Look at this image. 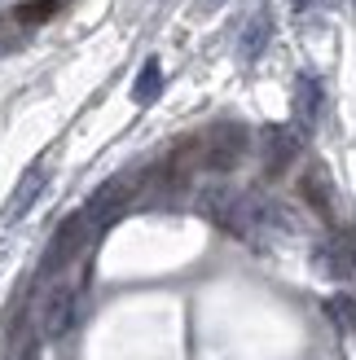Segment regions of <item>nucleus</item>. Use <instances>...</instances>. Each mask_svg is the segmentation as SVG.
Listing matches in <instances>:
<instances>
[{
  "mask_svg": "<svg viewBox=\"0 0 356 360\" xmlns=\"http://www.w3.org/2000/svg\"><path fill=\"white\" fill-rule=\"evenodd\" d=\"M193 207H198L211 224H220L224 233H234L238 242L255 246V250H260V246H273L277 238H291V233L299 229L286 202L264 198V193H255V189L207 185V189H198Z\"/></svg>",
  "mask_w": 356,
  "mask_h": 360,
  "instance_id": "nucleus-1",
  "label": "nucleus"
},
{
  "mask_svg": "<svg viewBox=\"0 0 356 360\" xmlns=\"http://www.w3.org/2000/svg\"><path fill=\"white\" fill-rule=\"evenodd\" d=\"M246 150H251V128L238 119H220V123H211L207 132L193 136V163H198V172H234Z\"/></svg>",
  "mask_w": 356,
  "mask_h": 360,
  "instance_id": "nucleus-2",
  "label": "nucleus"
},
{
  "mask_svg": "<svg viewBox=\"0 0 356 360\" xmlns=\"http://www.w3.org/2000/svg\"><path fill=\"white\" fill-rule=\"evenodd\" d=\"M88 233H93V220H88L84 211L66 215V220L58 224V233H53L49 250L40 255V277H58V273H66V268H70V264H75V259L84 255V242H88Z\"/></svg>",
  "mask_w": 356,
  "mask_h": 360,
  "instance_id": "nucleus-3",
  "label": "nucleus"
},
{
  "mask_svg": "<svg viewBox=\"0 0 356 360\" xmlns=\"http://www.w3.org/2000/svg\"><path fill=\"white\" fill-rule=\"evenodd\" d=\"M80 321V285H53L40 308V338L44 343H62Z\"/></svg>",
  "mask_w": 356,
  "mask_h": 360,
  "instance_id": "nucleus-4",
  "label": "nucleus"
},
{
  "mask_svg": "<svg viewBox=\"0 0 356 360\" xmlns=\"http://www.w3.org/2000/svg\"><path fill=\"white\" fill-rule=\"evenodd\" d=\"M132 193H136V176H110L106 185L93 189V198L84 202V215L93 220V229L101 233L106 224H115L123 211L132 207Z\"/></svg>",
  "mask_w": 356,
  "mask_h": 360,
  "instance_id": "nucleus-5",
  "label": "nucleus"
},
{
  "mask_svg": "<svg viewBox=\"0 0 356 360\" xmlns=\"http://www.w3.org/2000/svg\"><path fill=\"white\" fill-rule=\"evenodd\" d=\"M260 150H264V172L281 176L299 158V132L286 128V123H269V128L260 132Z\"/></svg>",
  "mask_w": 356,
  "mask_h": 360,
  "instance_id": "nucleus-6",
  "label": "nucleus"
},
{
  "mask_svg": "<svg viewBox=\"0 0 356 360\" xmlns=\"http://www.w3.org/2000/svg\"><path fill=\"white\" fill-rule=\"evenodd\" d=\"M49 163L40 158V163H31L27 172H23V180L13 185V193H9V202H5V220H23V215L40 202V193L49 189Z\"/></svg>",
  "mask_w": 356,
  "mask_h": 360,
  "instance_id": "nucleus-7",
  "label": "nucleus"
},
{
  "mask_svg": "<svg viewBox=\"0 0 356 360\" xmlns=\"http://www.w3.org/2000/svg\"><path fill=\"white\" fill-rule=\"evenodd\" d=\"M322 110H326V88H322V79H317V75H299L295 79V123L304 132H312L317 119H322Z\"/></svg>",
  "mask_w": 356,
  "mask_h": 360,
  "instance_id": "nucleus-8",
  "label": "nucleus"
},
{
  "mask_svg": "<svg viewBox=\"0 0 356 360\" xmlns=\"http://www.w3.org/2000/svg\"><path fill=\"white\" fill-rule=\"evenodd\" d=\"M269 40H273V18L269 13H251L246 18V27H242V35H238V53H242V62H255V58H264V49H269Z\"/></svg>",
  "mask_w": 356,
  "mask_h": 360,
  "instance_id": "nucleus-9",
  "label": "nucleus"
},
{
  "mask_svg": "<svg viewBox=\"0 0 356 360\" xmlns=\"http://www.w3.org/2000/svg\"><path fill=\"white\" fill-rule=\"evenodd\" d=\"M308 259L317 268V277H326V281H343L348 277V259H343V246L339 242H317L308 250Z\"/></svg>",
  "mask_w": 356,
  "mask_h": 360,
  "instance_id": "nucleus-10",
  "label": "nucleus"
},
{
  "mask_svg": "<svg viewBox=\"0 0 356 360\" xmlns=\"http://www.w3.org/2000/svg\"><path fill=\"white\" fill-rule=\"evenodd\" d=\"M158 93H163V66L150 58L146 66L136 70V79H132V101H136V105H150Z\"/></svg>",
  "mask_w": 356,
  "mask_h": 360,
  "instance_id": "nucleus-11",
  "label": "nucleus"
},
{
  "mask_svg": "<svg viewBox=\"0 0 356 360\" xmlns=\"http://www.w3.org/2000/svg\"><path fill=\"white\" fill-rule=\"evenodd\" d=\"M299 189H304V198H308V202L317 207V215H326V220H330V211H334V198H330V185H326V176L312 167L304 180H299Z\"/></svg>",
  "mask_w": 356,
  "mask_h": 360,
  "instance_id": "nucleus-12",
  "label": "nucleus"
},
{
  "mask_svg": "<svg viewBox=\"0 0 356 360\" xmlns=\"http://www.w3.org/2000/svg\"><path fill=\"white\" fill-rule=\"evenodd\" d=\"M326 316H330L343 334H356V299H352V295H334V299H326Z\"/></svg>",
  "mask_w": 356,
  "mask_h": 360,
  "instance_id": "nucleus-13",
  "label": "nucleus"
},
{
  "mask_svg": "<svg viewBox=\"0 0 356 360\" xmlns=\"http://www.w3.org/2000/svg\"><path fill=\"white\" fill-rule=\"evenodd\" d=\"M322 5H326V0H291L295 13H312V9H322Z\"/></svg>",
  "mask_w": 356,
  "mask_h": 360,
  "instance_id": "nucleus-14",
  "label": "nucleus"
},
{
  "mask_svg": "<svg viewBox=\"0 0 356 360\" xmlns=\"http://www.w3.org/2000/svg\"><path fill=\"white\" fill-rule=\"evenodd\" d=\"M220 5H224V0H198V9H203V13H216Z\"/></svg>",
  "mask_w": 356,
  "mask_h": 360,
  "instance_id": "nucleus-15",
  "label": "nucleus"
},
{
  "mask_svg": "<svg viewBox=\"0 0 356 360\" xmlns=\"http://www.w3.org/2000/svg\"><path fill=\"white\" fill-rule=\"evenodd\" d=\"M18 49V40H13V35H5V40H0V58H5V53H13Z\"/></svg>",
  "mask_w": 356,
  "mask_h": 360,
  "instance_id": "nucleus-16",
  "label": "nucleus"
},
{
  "mask_svg": "<svg viewBox=\"0 0 356 360\" xmlns=\"http://www.w3.org/2000/svg\"><path fill=\"white\" fill-rule=\"evenodd\" d=\"M18 360H35V347H27V352H23V356H18Z\"/></svg>",
  "mask_w": 356,
  "mask_h": 360,
  "instance_id": "nucleus-17",
  "label": "nucleus"
}]
</instances>
